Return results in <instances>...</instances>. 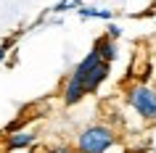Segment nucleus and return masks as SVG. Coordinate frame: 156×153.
<instances>
[{"instance_id":"1","label":"nucleus","mask_w":156,"mask_h":153,"mask_svg":"<svg viewBox=\"0 0 156 153\" xmlns=\"http://www.w3.org/2000/svg\"><path fill=\"white\" fill-rule=\"evenodd\" d=\"M116 132L108 124H87L85 129L77 132L74 148L80 153H108L116 145Z\"/></svg>"},{"instance_id":"2","label":"nucleus","mask_w":156,"mask_h":153,"mask_svg":"<svg viewBox=\"0 0 156 153\" xmlns=\"http://www.w3.org/2000/svg\"><path fill=\"white\" fill-rule=\"evenodd\" d=\"M127 106L143 121L156 124V87H148L146 82H138V85L127 87Z\"/></svg>"},{"instance_id":"3","label":"nucleus","mask_w":156,"mask_h":153,"mask_svg":"<svg viewBox=\"0 0 156 153\" xmlns=\"http://www.w3.org/2000/svg\"><path fill=\"white\" fill-rule=\"evenodd\" d=\"M108 74H111V64H106V61H101L98 66H93L90 71L82 77V82H85V92L90 95V92H95V90L103 85V82L108 79Z\"/></svg>"},{"instance_id":"4","label":"nucleus","mask_w":156,"mask_h":153,"mask_svg":"<svg viewBox=\"0 0 156 153\" xmlns=\"http://www.w3.org/2000/svg\"><path fill=\"white\" fill-rule=\"evenodd\" d=\"M61 95H64V103L66 106H77L85 95H87V92H85V82L80 79V77H74V74H69V77L64 79V90H61Z\"/></svg>"},{"instance_id":"5","label":"nucleus","mask_w":156,"mask_h":153,"mask_svg":"<svg viewBox=\"0 0 156 153\" xmlns=\"http://www.w3.org/2000/svg\"><path fill=\"white\" fill-rule=\"evenodd\" d=\"M37 140L34 132H27V129H16V132H8L5 137V151H29Z\"/></svg>"},{"instance_id":"6","label":"nucleus","mask_w":156,"mask_h":153,"mask_svg":"<svg viewBox=\"0 0 156 153\" xmlns=\"http://www.w3.org/2000/svg\"><path fill=\"white\" fill-rule=\"evenodd\" d=\"M93 50H95V53L101 56V61H106V64H114L116 56H119V53H116V42L108 40L106 34H103V37H98V40L93 42Z\"/></svg>"},{"instance_id":"7","label":"nucleus","mask_w":156,"mask_h":153,"mask_svg":"<svg viewBox=\"0 0 156 153\" xmlns=\"http://www.w3.org/2000/svg\"><path fill=\"white\" fill-rule=\"evenodd\" d=\"M77 13H80L82 19H103V21H108V19L114 16L111 11H106V8H93V5H82Z\"/></svg>"},{"instance_id":"8","label":"nucleus","mask_w":156,"mask_h":153,"mask_svg":"<svg viewBox=\"0 0 156 153\" xmlns=\"http://www.w3.org/2000/svg\"><path fill=\"white\" fill-rule=\"evenodd\" d=\"M72 8L80 11V8H82V3H80V0H61L53 11H56V13H64V11H72Z\"/></svg>"},{"instance_id":"9","label":"nucleus","mask_w":156,"mask_h":153,"mask_svg":"<svg viewBox=\"0 0 156 153\" xmlns=\"http://www.w3.org/2000/svg\"><path fill=\"white\" fill-rule=\"evenodd\" d=\"M48 153H80L74 145H66V143H61V145H50L48 148Z\"/></svg>"},{"instance_id":"10","label":"nucleus","mask_w":156,"mask_h":153,"mask_svg":"<svg viewBox=\"0 0 156 153\" xmlns=\"http://www.w3.org/2000/svg\"><path fill=\"white\" fill-rule=\"evenodd\" d=\"M106 37H108V40H119V37H122V29H119V26H116V24H111V26H108V29H106Z\"/></svg>"},{"instance_id":"11","label":"nucleus","mask_w":156,"mask_h":153,"mask_svg":"<svg viewBox=\"0 0 156 153\" xmlns=\"http://www.w3.org/2000/svg\"><path fill=\"white\" fill-rule=\"evenodd\" d=\"M5 53H8V42H5V45H3V48H0V61H3V58H5Z\"/></svg>"}]
</instances>
